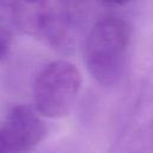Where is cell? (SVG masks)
Listing matches in <instances>:
<instances>
[{"instance_id": "1", "label": "cell", "mask_w": 153, "mask_h": 153, "mask_svg": "<svg viewBox=\"0 0 153 153\" xmlns=\"http://www.w3.org/2000/svg\"><path fill=\"white\" fill-rule=\"evenodd\" d=\"M130 44V27L118 16L99 18L85 39L84 60L88 73L104 87L115 86L124 74Z\"/></svg>"}, {"instance_id": "2", "label": "cell", "mask_w": 153, "mask_h": 153, "mask_svg": "<svg viewBox=\"0 0 153 153\" xmlns=\"http://www.w3.org/2000/svg\"><path fill=\"white\" fill-rule=\"evenodd\" d=\"M81 87V76L75 65L56 60L45 65L33 84L36 111L48 118H61L73 108Z\"/></svg>"}, {"instance_id": "3", "label": "cell", "mask_w": 153, "mask_h": 153, "mask_svg": "<svg viewBox=\"0 0 153 153\" xmlns=\"http://www.w3.org/2000/svg\"><path fill=\"white\" fill-rule=\"evenodd\" d=\"M14 29L61 48L69 42V24L49 0H16Z\"/></svg>"}, {"instance_id": "4", "label": "cell", "mask_w": 153, "mask_h": 153, "mask_svg": "<svg viewBox=\"0 0 153 153\" xmlns=\"http://www.w3.org/2000/svg\"><path fill=\"white\" fill-rule=\"evenodd\" d=\"M47 135L41 115L29 105L13 106L0 123V153H24Z\"/></svg>"}, {"instance_id": "5", "label": "cell", "mask_w": 153, "mask_h": 153, "mask_svg": "<svg viewBox=\"0 0 153 153\" xmlns=\"http://www.w3.org/2000/svg\"><path fill=\"white\" fill-rule=\"evenodd\" d=\"M90 0H57V10L67 23L74 27L82 20Z\"/></svg>"}, {"instance_id": "6", "label": "cell", "mask_w": 153, "mask_h": 153, "mask_svg": "<svg viewBox=\"0 0 153 153\" xmlns=\"http://www.w3.org/2000/svg\"><path fill=\"white\" fill-rule=\"evenodd\" d=\"M16 0H0V30L10 32V29H14L13 14H14Z\"/></svg>"}, {"instance_id": "7", "label": "cell", "mask_w": 153, "mask_h": 153, "mask_svg": "<svg viewBox=\"0 0 153 153\" xmlns=\"http://www.w3.org/2000/svg\"><path fill=\"white\" fill-rule=\"evenodd\" d=\"M11 49V36L10 32L0 30V62L6 59Z\"/></svg>"}, {"instance_id": "8", "label": "cell", "mask_w": 153, "mask_h": 153, "mask_svg": "<svg viewBox=\"0 0 153 153\" xmlns=\"http://www.w3.org/2000/svg\"><path fill=\"white\" fill-rule=\"evenodd\" d=\"M99 1H100L103 5L115 7V6H123V5H127V4H129L131 0H99Z\"/></svg>"}]
</instances>
